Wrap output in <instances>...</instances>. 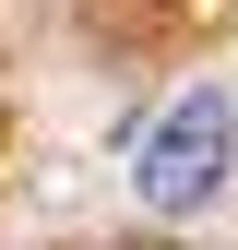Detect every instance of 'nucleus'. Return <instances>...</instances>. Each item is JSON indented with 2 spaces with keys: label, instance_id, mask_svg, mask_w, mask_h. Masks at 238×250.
I'll use <instances>...</instances> for the list:
<instances>
[{
  "label": "nucleus",
  "instance_id": "nucleus-1",
  "mask_svg": "<svg viewBox=\"0 0 238 250\" xmlns=\"http://www.w3.org/2000/svg\"><path fill=\"white\" fill-rule=\"evenodd\" d=\"M226 167H238V107L215 96V83L167 96V119L131 143V191H143V214H202V203L226 191Z\"/></svg>",
  "mask_w": 238,
  "mask_h": 250
}]
</instances>
